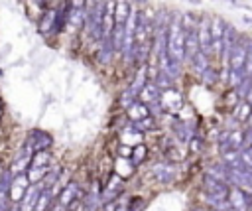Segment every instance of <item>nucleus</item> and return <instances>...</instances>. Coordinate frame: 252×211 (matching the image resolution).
I'll use <instances>...</instances> for the list:
<instances>
[{
	"label": "nucleus",
	"instance_id": "72a5a7b5",
	"mask_svg": "<svg viewBox=\"0 0 252 211\" xmlns=\"http://www.w3.org/2000/svg\"><path fill=\"white\" fill-rule=\"evenodd\" d=\"M0 75H2V69H0Z\"/></svg>",
	"mask_w": 252,
	"mask_h": 211
},
{
	"label": "nucleus",
	"instance_id": "7c9ffc66",
	"mask_svg": "<svg viewBox=\"0 0 252 211\" xmlns=\"http://www.w3.org/2000/svg\"><path fill=\"white\" fill-rule=\"evenodd\" d=\"M138 205H142V199H138V197L132 199V201H130V211H138V209H136Z\"/></svg>",
	"mask_w": 252,
	"mask_h": 211
},
{
	"label": "nucleus",
	"instance_id": "ddd939ff",
	"mask_svg": "<svg viewBox=\"0 0 252 211\" xmlns=\"http://www.w3.org/2000/svg\"><path fill=\"white\" fill-rule=\"evenodd\" d=\"M41 190H43V186H38V184H34L32 188H28V191L20 199V211H34V207H36V203L39 199Z\"/></svg>",
	"mask_w": 252,
	"mask_h": 211
},
{
	"label": "nucleus",
	"instance_id": "a211bd4d",
	"mask_svg": "<svg viewBox=\"0 0 252 211\" xmlns=\"http://www.w3.org/2000/svg\"><path fill=\"white\" fill-rule=\"evenodd\" d=\"M148 81H150V79H148V67H146V65L138 67L136 77H134V81H132V85H130V91L138 97V95H140V91H142V87H144Z\"/></svg>",
	"mask_w": 252,
	"mask_h": 211
},
{
	"label": "nucleus",
	"instance_id": "2eb2a0df",
	"mask_svg": "<svg viewBox=\"0 0 252 211\" xmlns=\"http://www.w3.org/2000/svg\"><path fill=\"white\" fill-rule=\"evenodd\" d=\"M152 174H154V178H156L158 182L170 184V182L174 180V176H175V168H174L172 162H160V164H156V166L152 168Z\"/></svg>",
	"mask_w": 252,
	"mask_h": 211
},
{
	"label": "nucleus",
	"instance_id": "9b49d317",
	"mask_svg": "<svg viewBox=\"0 0 252 211\" xmlns=\"http://www.w3.org/2000/svg\"><path fill=\"white\" fill-rule=\"evenodd\" d=\"M28 188H30V178L28 176H24V174L14 176L12 178V184H10V190H8L10 199L12 201H20L24 197V193L28 191Z\"/></svg>",
	"mask_w": 252,
	"mask_h": 211
},
{
	"label": "nucleus",
	"instance_id": "4468645a",
	"mask_svg": "<svg viewBox=\"0 0 252 211\" xmlns=\"http://www.w3.org/2000/svg\"><path fill=\"white\" fill-rule=\"evenodd\" d=\"M160 103H162L164 111H179L181 105H183L181 95L175 93V91H172V89H166V91L160 95Z\"/></svg>",
	"mask_w": 252,
	"mask_h": 211
},
{
	"label": "nucleus",
	"instance_id": "7ed1b4c3",
	"mask_svg": "<svg viewBox=\"0 0 252 211\" xmlns=\"http://www.w3.org/2000/svg\"><path fill=\"white\" fill-rule=\"evenodd\" d=\"M197 38H199V49L203 51L205 56L213 54V40H211V24L209 20H201L197 26Z\"/></svg>",
	"mask_w": 252,
	"mask_h": 211
},
{
	"label": "nucleus",
	"instance_id": "423d86ee",
	"mask_svg": "<svg viewBox=\"0 0 252 211\" xmlns=\"http://www.w3.org/2000/svg\"><path fill=\"white\" fill-rule=\"evenodd\" d=\"M229 203H231V207H233V211H250V197H248V193L242 190V188H238V186H234L233 190H229Z\"/></svg>",
	"mask_w": 252,
	"mask_h": 211
},
{
	"label": "nucleus",
	"instance_id": "f8f14e48",
	"mask_svg": "<svg viewBox=\"0 0 252 211\" xmlns=\"http://www.w3.org/2000/svg\"><path fill=\"white\" fill-rule=\"evenodd\" d=\"M162 89L158 87V83L154 81V79H150L144 87H142V91H140V95H138V99L142 101V103H146V105H152V103H158L160 101V93Z\"/></svg>",
	"mask_w": 252,
	"mask_h": 211
},
{
	"label": "nucleus",
	"instance_id": "4be33fe9",
	"mask_svg": "<svg viewBox=\"0 0 252 211\" xmlns=\"http://www.w3.org/2000/svg\"><path fill=\"white\" fill-rule=\"evenodd\" d=\"M191 65L195 67V71L199 73V75H203L211 65H209V56H205L203 51H199V54L193 58V62H191Z\"/></svg>",
	"mask_w": 252,
	"mask_h": 211
},
{
	"label": "nucleus",
	"instance_id": "412c9836",
	"mask_svg": "<svg viewBox=\"0 0 252 211\" xmlns=\"http://www.w3.org/2000/svg\"><path fill=\"white\" fill-rule=\"evenodd\" d=\"M49 160H52V156H49L47 150H38V152L32 156L30 168H49Z\"/></svg>",
	"mask_w": 252,
	"mask_h": 211
},
{
	"label": "nucleus",
	"instance_id": "dca6fc26",
	"mask_svg": "<svg viewBox=\"0 0 252 211\" xmlns=\"http://www.w3.org/2000/svg\"><path fill=\"white\" fill-rule=\"evenodd\" d=\"M81 195V188H79V184H75V182H69L65 188H63V191L59 193V205L61 207H69V205H73L75 203V199Z\"/></svg>",
	"mask_w": 252,
	"mask_h": 211
},
{
	"label": "nucleus",
	"instance_id": "b1692460",
	"mask_svg": "<svg viewBox=\"0 0 252 211\" xmlns=\"http://www.w3.org/2000/svg\"><path fill=\"white\" fill-rule=\"evenodd\" d=\"M252 115V105L248 103V101H240L238 105H236V111H234V119L238 121V123H244L248 117Z\"/></svg>",
	"mask_w": 252,
	"mask_h": 211
},
{
	"label": "nucleus",
	"instance_id": "5701e85b",
	"mask_svg": "<svg viewBox=\"0 0 252 211\" xmlns=\"http://www.w3.org/2000/svg\"><path fill=\"white\" fill-rule=\"evenodd\" d=\"M130 12H132V8H130V4H128V2H118V4H116V8H115V22H118V24H126V20H128Z\"/></svg>",
	"mask_w": 252,
	"mask_h": 211
},
{
	"label": "nucleus",
	"instance_id": "c85d7f7f",
	"mask_svg": "<svg viewBox=\"0 0 252 211\" xmlns=\"http://www.w3.org/2000/svg\"><path fill=\"white\" fill-rule=\"evenodd\" d=\"M189 146H191V150H193V152H199V148H201V140L191 136V140H189Z\"/></svg>",
	"mask_w": 252,
	"mask_h": 211
},
{
	"label": "nucleus",
	"instance_id": "9d476101",
	"mask_svg": "<svg viewBox=\"0 0 252 211\" xmlns=\"http://www.w3.org/2000/svg\"><path fill=\"white\" fill-rule=\"evenodd\" d=\"M28 144L32 146V150H47L49 146L54 144V138H52V134H47L45 130H39V128H36V130H32L30 132V136H28Z\"/></svg>",
	"mask_w": 252,
	"mask_h": 211
},
{
	"label": "nucleus",
	"instance_id": "f257e3e1",
	"mask_svg": "<svg viewBox=\"0 0 252 211\" xmlns=\"http://www.w3.org/2000/svg\"><path fill=\"white\" fill-rule=\"evenodd\" d=\"M105 8H107V2H98V0H87V2H85V24H83V30H85L89 40L100 42V36H103Z\"/></svg>",
	"mask_w": 252,
	"mask_h": 211
},
{
	"label": "nucleus",
	"instance_id": "f03ea898",
	"mask_svg": "<svg viewBox=\"0 0 252 211\" xmlns=\"http://www.w3.org/2000/svg\"><path fill=\"white\" fill-rule=\"evenodd\" d=\"M168 54L179 63L185 62V28L177 14L170 18L168 26Z\"/></svg>",
	"mask_w": 252,
	"mask_h": 211
},
{
	"label": "nucleus",
	"instance_id": "6ab92c4d",
	"mask_svg": "<svg viewBox=\"0 0 252 211\" xmlns=\"http://www.w3.org/2000/svg\"><path fill=\"white\" fill-rule=\"evenodd\" d=\"M124 34H126V24H118V22H115V30H113V45H115V54H122Z\"/></svg>",
	"mask_w": 252,
	"mask_h": 211
},
{
	"label": "nucleus",
	"instance_id": "393cba45",
	"mask_svg": "<svg viewBox=\"0 0 252 211\" xmlns=\"http://www.w3.org/2000/svg\"><path fill=\"white\" fill-rule=\"evenodd\" d=\"M244 77H246L244 75V69H231L229 67V85L231 87H236Z\"/></svg>",
	"mask_w": 252,
	"mask_h": 211
},
{
	"label": "nucleus",
	"instance_id": "aec40b11",
	"mask_svg": "<svg viewBox=\"0 0 252 211\" xmlns=\"http://www.w3.org/2000/svg\"><path fill=\"white\" fill-rule=\"evenodd\" d=\"M52 199H54V191L52 188H43L41 193H39V199L34 207V211H47L49 207H52Z\"/></svg>",
	"mask_w": 252,
	"mask_h": 211
},
{
	"label": "nucleus",
	"instance_id": "2f4dec72",
	"mask_svg": "<svg viewBox=\"0 0 252 211\" xmlns=\"http://www.w3.org/2000/svg\"><path fill=\"white\" fill-rule=\"evenodd\" d=\"M0 115H2V103H0Z\"/></svg>",
	"mask_w": 252,
	"mask_h": 211
},
{
	"label": "nucleus",
	"instance_id": "bb28decb",
	"mask_svg": "<svg viewBox=\"0 0 252 211\" xmlns=\"http://www.w3.org/2000/svg\"><path fill=\"white\" fill-rule=\"evenodd\" d=\"M144 158H146V146H144V144H136L134 156H132V164H134V166L140 164V160H144Z\"/></svg>",
	"mask_w": 252,
	"mask_h": 211
},
{
	"label": "nucleus",
	"instance_id": "473e14b6",
	"mask_svg": "<svg viewBox=\"0 0 252 211\" xmlns=\"http://www.w3.org/2000/svg\"><path fill=\"white\" fill-rule=\"evenodd\" d=\"M193 211H207V209H193Z\"/></svg>",
	"mask_w": 252,
	"mask_h": 211
},
{
	"label": "nucleus",
	"instance_id": "c756f323",
	"mask_svg": "<svg viewBox=\"0 0 252 211\" xmlns=\"http://www.w3.org/2000/svg\"><path fill=\"white\" fill-rule=\"evenodd\" d=\"M47 2H49V0H30V4L39 6V8H45V6H47Z\"/></svg>",
	"mask_w": 252,
	"mask_h": 211
},
{
	"label": "nucleus",
	"instance_id": "f3484780",
	"mask_svg": "<svg viewBox=\"0 0 252 211\" xmlns=\"http://www.w3.org/2000/svg\"><path fill=\"white\" fill-rule=\"evenodd\" d=\"M128 117L132 119V123H134V121H142V119L150 117V109H148V105H146V103H142V101L138 99L134 105H130V107H128Z\"/></svg>",
	"mask_w": 252,
	"mask_h": 211
},
{
	"label": "nucleus",
	"instance_id": "0eeeda50",
	"mask_svg": "<svg viewBox=\"0 0 252 211\" xmlns=\"http://www.w3.org/2000/svg\"><path fill=\"white\" fill-rule=\"evenodd\" d=\"M248 45L246 42H236L234 47L231 49V56H229V67L231 69H242L246 56H248Z\"/></svg>",
	"mask_w": 252,
	"mask_h": 211
},
{
	"label": "nucleus",
	"instance_id": "1a4fd4ad",
	"mask_svg": "<svg viewBox=\"0 0 252 211\" xmlns=\"http://www.w3.org/2000/svg\"><path fill=\"white\" fill-rule=\"evenodd\" d=\"M56 14H58V8H45L43 14L39 16V22H38V32L41 36H52L54 30H56Z\"/></svg>",
	"mask_w": 252,
	"mask_h": 211
},
{
	"label": "nucleus",
	"instance_id": "39448f33",
	"mask_svg": "<svg viewBox=\"0 0 252 211\" xmlns=\"http://www.w3.org/2000/svg\"><path fill=\"white\" fill-rule=\"evenodd\" d=\"M203 186H205V191L207 195H213V197H221V199H227L229 197V184L223 182V180H217L213 176H205L203 178Z\"/></svg>",
	"mask_w": 252,
	"mask_h": 211
},
{
	"label": "nucleus",
	"instance_id": "a878e982",
	"mask_svg": "<svg viewBox=\"0 0 252 211\" xmlns=\"http://www.w3.org/2000/svg\"><path fill=\"white\" fill-rule=\"evenodd\" d=\"M174 130H175V134H177L183 142H189V140H191V132L187 130V125H185V123H175V125H174Z\"/></svg>",
	"mask_w": 252,
	"mask_h": 211
},
{
	"label": "nucleus",
	"instance_id": "6e6552de",
	"mask_svg": "<svg viewBox=\"0 0 252 211\" xmlns=\"http://www.w3.org/2000/svg\"><path fill=\"white\" fill-rule=\"evenodd\" d=\"M30 164H32V146L26 142L22 148H20V152L16 154V158H14V164H12V174H24L28 168H30Z\"/></svg>",
	"mask_w": 252,
	"mask_h": 211
},
{
	"label": "nucleus",
	"instance_id": "cd10ccee",
	"mask_svg": "<svg viewBox=\"0 0 252 211\" xmlns=\"http://www.w3.org/2000/svg\"><path fill=\"white\" fill-rule=\"evenodd\" d=\"M0 211H10V195L6 190H0Z\"/></svg>",
	"mask_w": 252,
	"mask_h": 211
},
{
	"label": "nucleus",
	"instance_id": "20e7f679",
	"mask_svg": "<svg viewBox=\"0 0 252 211\" xmlns=\"http://www.w3.org/2000/svg\"><path fill=\"white\" fill-rule=\"evenodd\" d=\"M211 24V40H213V54L215 56H223V38H225V22L223 18H213L209 20Z\"/></svg>",
	"mask_w": 252,
	"mask_h": 211
}]
</instances>
